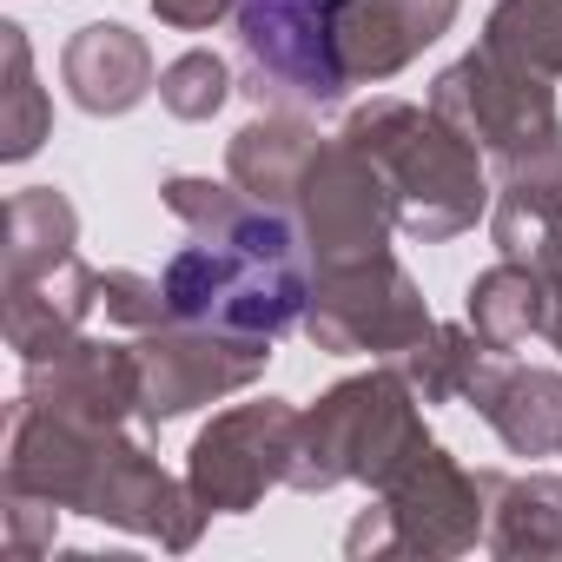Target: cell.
I'll use <instances>...</instances> for the list:
<instances>
[{
    "instance_id": "cell-28",
    "label": "cell",
    "mask_w": 562,
    "mask_h": 562,
    "mask_svg": "<svg viewBox=\"0 0 562 562\" xmlns=\"http://www.w3.org/2000/svg\"><path fill=\"white\" fill-rule=\"evenodd\" d=\"M542 292H549V305H542V338L562 351V271H542Z\"/></svg>"
},
{
    "instance_id": "cell-25",
    "label": "cell",
    "mask_w": 562,
    "mask_h": 562,
    "mask_svg": "<svg viewBox=\"0 0 562 562\" xmlns=\"http://www.w3.org/2000/svg\"><path fill=\"white\" fill-rule=\"evenodd\" d=\"M54 542H60V503L27 496V490H0V549H8V562L54 555Z\"/></svg>"
},
{
    "instance_id": "cell-4",
    "label": "cell",
    "mask_w": 562,
    "mask_h": 562,
    "mask_svg": "<svg viewBox=\"0 0 562 562\" xmlns=\"http://www.w3.org/2000/svg\"><path fill=\"white\" fill-rule=\"evenodd\" d=\"M490 503H483V476L463 470L437 437L371 490V509L345 529V555H424V562H450L470 555L483 542Z\"/></svg>"
},
{
    "instance_id": "cell-29",
    "label": "cell",
    "mask_w": 562,
    "mask_h": 562,
    "mask_svg": "<svg viewBox=\"0 0 562 562\" xmlns=\"http://www.w3.org/2000/svg\"><path fill=\"white\" fill-rule=\"evenodd\" d=\"M536 271H562V205H555V218L542 225V245H536Z\"/></svg>"
},
{
    "instance_id": "cell-23",
    "label": "cell",
    "mask_w": 562,
    "mask_h": 562,
    "mask_svg": "<svg viewBox=\"0 0 562 562\" xmlns=\"http://www.w3.org/2000/svg\"><path fill=\"white\" fill-rule=\"evenodd\" d=\"M483 338L470 331V318L463 325H437L424 345H411L404 358H397V371H404V384L424 397V411L430 404H463V384H470V371L483 364Z\"/></svg>"
},
{
    "instance_id": "cell-7",
    "label": "cell",
    "mask_w": 562,
    "mask_h": 562,
    "mask_svg": "<svg viewBox=\"0 0 562 562\" xmlns=\"http://www.w3.org/2000/svg\"><path fill=\"white\" fill-rule=\"evenodd\" d=\"M325 358H371V364H397L411 345H424L437 331L417 278L378 251L358 265H325L312 278V305L299 325Z\"/></svg>"
},
{
    "instance_id": "cell-2",
    "label": "cell",
    "mask_w": 562,
    "mask_h": 562,
    "mask_svg": "<svg viewBox=\"0 0 562 562\" xmlns=\"http://www.w3.org/2000/svg\"><path fill=\"white\" fill-rule=\"evenodd\" d=\"M424 443H430V430H424V397L404 384L397 364H371V371H358V378H338L331 391H318V404L299 411L285 490H299V496H325V490H338V483L378 490V483L397 476Z\"/></svg>"
},
{
    "instance_id": "cell-17",
    "label": "cell",
    "mask_w": 562,
    "mask_h": 562,
    "mask_svg": "<svg viewBox=\"0 0 562 562\" xmlns=\"http://www.w3.org/2000/svg\"><path fill=\"white\" fill-rule=\"evenodd\" d=\"M483 476V549L503 562H555L562 555V470H476Z\"/></svg>"
},
{
    "instance_id": "cell-13",
    "label": "cell",
    "mask_w": 562,
    "mask_h": 562,
    "mask_svg": "<svg viewBox=\"0 0 562 562\" xmlns=\"http://www.w3.org/2000/svg\"><path fill=\"white\" fill-rule=\"evenodd\" d=\"M463 404L503 437L509 457H562V371L522 364L509 351H483V364L463 384Z\"/></svg>"
},
{
    "instance_id": "cell-12",
    "label": "cell",
    "mask_w": 562,
    "mask_h": 562,
    "mask_svg": "<svg viewBox=\"0 0 562 562\" xmlns=\"http://www.w3.org/2000/svg\"><path fill=\"white\" fill-rule=\"evenodd\" d=\"M21 397L87 430H126L139 417V358L133 345H113V338H74L67 351L27 364Z\"/></svg>"
},
{
    "instance_id": "cell-10",
    "label": "cell",
    "mask_w": 562,
    "mask_h": 562,
    "mask_svg": "<svg viewBox=\"0 0 562 562\" xmlns=\"http://www.w3.org/2000/svg\"><path fill=\"white\" fill-rule=\"evenodd\" d=\"M292 430H299V404L285 397H251L218 411L186 450V483L205 503V516H251L265 490L285 483Z\"/></svg>"
},
{
    "instance_id": "cell-22",
    "label": "cell",
    "mask_w": 562,
    "mask_h": 562,
    "mask_svg": "<svg viewBox=\"0 0 562 562\" xmlns=\"http://www.w3.org/2000/svg\"><path fill=\"white\" fill-rule=\"evenodd\" d=\"M483 47L509 67L562 80V0H496L483 21Z\"/></svg>"
},
{
    "instance_id": "cell-5",
    "label": "cell",
    "mask_w": 562,
    "mask_h": 562,
    "mask_svg": "<svg viewBox=\"0 0 562 562\" xmlns=\"http://www.w3.org/2000/svg\"><path fill=\"white\" fill-rule=\"evenodd\" d=\"M430 113L450 120V126L490 159V179L562 159L555 80H542V74H529V67H509V60L490 54L483 41L430 80Z\"/></svg>"
},
{
    "instance_id": "cell-18",
    "label": "cell",
    "mask_w": 562,
    "mask_h": 562,
    "mask_svg": "<svg viewBox=\"0 0 562 562\" xmlns=\"http://www.w3.org/2000/svg\"><path fill=\"white\" fill-rule=\"evenodd\" d=\"M312 153H318L312 113H251V120L225 139V179H238L258 205H285V212H292Z\"/></svg>"
},
{
    "instance_id": "cell-15",
    "label": "cell",
    "mask_w": 562,
    "mask_h": 562,
    "mask_svg": "<svg viewBox=\"0 0 562 562\" xmlns=\"http://www.w3.org/2000/svg\"><path fill=\"white\" fill-rule=\"evenodd\" d=\"M463 14V0H338V54L351 87H378L404 74L424 47H437Z\"/></svg>"
},
{
    "instance_id": "cell-20",
    "label": "cell",
    "mask_w": 562,
    "mask_h": 562,
    "mask_svg": "<svg viewBox=\"0 0 562 562\" xmlns=\"http://www.w3.org/2000/svg\"><path fill=\"white\" fill-rule=\"evenodd\" d=\"M80 251V212L60 186H27L8 199V245H0V278H27Z\"/></svg>"
},
{
    "instance_id": "cell-9",
    "label": "cell",
    "mask_w": 562,
    "mask_h": 562,
    "mask_svg": "<svg viewBox=\"0 0 562 562\" xmlns=\"http://www.w3.org/2000/svg\"><path fill=\"white\" fill-rule=\"evenodd\" d=\"M74 509L93 516V522H113L126 536H146L172 555H186L199 536H205V503L192 496L186 476H172L139 437L126 430H106L80 470V490H74Z\"/></svg>"
},
{
    "instance_id": "cell-14",
    "label": "cell",
    "mask_w": 562,
    "mask_h": 562,
    "mask_svg": "<svg viewBox=\"0 0 562 562\" xmlns=\"http://www.w3.org/2000/svg\"><path fill=\"white\" fill-rule=\"evenodd\" d=\"M93 312H100V271L80 251L27 278H0V331H8V351L21 364H41L74 338H87Z\"/></svg>"
},
{
    "instance_id": "cell-27",
    "label": "cell",
    "mask_w": 562,
    "mask_h": 562,
    "mask_svg": "<svg viewBox=\"0 0 562 562\" xmlns=\"http://www.w3.org/2000/svg\"><path fill=\"white\" fill-rule=\"evenodd\" d=\"M153 14L166 27H179V34H205V27H218V21L238 14V0H153Z\"/></svg>"
},
{
    "instance_id": "cell-6",
    "label": "cell",
    "mask_w": 562,
    "mask_h": 562,
    "mask_svg": "<svg viewBox=\"0 0 562 562\" xmlns=\"http://www.w3.org/2000/svg\"><path fill=\"white\" fill-rule=\"evenodd\" d=\"M238 93L258 113H331L351 87L338 0H238Z\"/></svg>"
},
{
    "instance_id": "cell-3",
    "label": "cell",
    "mask_w": 562,
    "mask_h": 562,
    "mask_svg": "<svg viewBox=\"0 0 562 562\" xmlns=\"http://www.w3.org/2000/svg\"><path fill=\"white\" fill-rule=\"evenodd\" d=\"M166 278V305L186 325H218L238 338H285L305 325L312 305V251L305 232H271V238H192L172 251Z\"/></svg>"
},
{
    "instance_id": "cell-21",
    "label": "cell",
    "mask_w": 562,
    "mask_h": 562,
    "mask_svg": "<svg viewBox=\"0 0 562 562\" xmlns=\"http://www.w3.org/2000/svg\"><path fill=\"white\" fill-rule=\"evenodd\" d=\"M54 133V100L34 74V47L21 21H0V159L21 166L47 146Z\"/></svg>"
},
{
    "instance_id": "cell-8",
    "label": "cell",
    "mask_w": 562,
    "mask_h": 562,
    "mask_svg": "<svg viewBox=\"0 0 562 562\" xmlns=\"http://www.w3.org/2000/svg\"><path fill=\"white\" fill-rule=\"evenodd\" d=\"M271 345L278 338H238V331L186 325V318H166L159 331H139V345H133V358H139V424L159 430V424L192 417L199 404L251 391L271 364Z\"/></svg>"
},
{
    "instance_id": "cell-11",
    "label": "cell",
    "mask_w": 562,
    "mask_h": 562,
    "mask_svg": "<svg viewBox=\"0 0 562 562\" xmlns=\"http://www.w3.org/2000/svg\"><path fill=\"white\" fill-rule=\"evenodd\" d=\"M292 212H299V232H305V251H312L318 271L325 265L378 258V251H391V232H397L384 179L345 139H318V153H312V166L299 179Z\"/></svg>"
},
{
    "instance_id": "cell-16",
    "label": "cell",
    "mask_w": 562,
    "mask_h": 562,
    "mask_svg": "<svg viewBox=\"0 0 562 562\" xmlns=\"http://www.w3.org/2000/svg\"><path fill=\"white\" fill-rule=\"evenodd\" d=\"M60 80H67V100L93 120H120L146 93H159V67H153L146 34H133L120 21H87L60 47Z\"/></svg>"
},
{
    "instance_id": "cell-24",
    "label": "cell",
    "mask_w": 562,
    "mask_h": 562,
    "mask_svg": "<svg viewBox=\"0 0 562 562\" xmlns=\"http://www.w3.org/2000/svg\"><path fill=\"white\" fill-rule=\"evenodd\" d=\"M232 93H238V80H232V67H225L212 47H192V54H179L172 67H159V106H166L172 120H186V126L212 120Z\"/></svg>"
},
{
    "instance_id": "cell-1",
    "label": "cell",
    "mask_w": 562,
    "mask_h": 562,
    "mask_svg": "<svg viewBox=\"0 0 562 562\" xmlns=\"http://www.w3.org/2000/svg\"><path fill=\"white\" fill-rule=\"evenodd\" d=\"M338 139L371 159V172L391 192V212H397L404 238L443 245V238H463L476 218H490V199H496L490 159L450 120H437L430 106L378 93V100L345 113Z\"/></svg>"
},
{
    "instance_id": "cell-26",
    "label": "cell",
    "mask_w": 562,
    "mask_h": 562,
    "mask_svg": "<svg viewBox=\"0 0 562 562\" xmlns=\"http://www.w3.org/2000/svg\"><path fill=\"white\" fill-rule=\"evenodd\" d=\"M100 312H106V325H126L133 338H139V331H159V325L172 318L166 278H146V271H100Z\"/></svg>"
},
{
    "instance_id": "cell-19",
    "label": "cell",
    "mask_w": 562,
    "mask_h": 562,
    "mask_svg": "<svg viewBox=\"0 0 562 562\" xmlns=\"http://www.w3.org/2000/svg\"><path fill=\"white\" fill-rule=\"evenodd\" d=\"M542 305H549V292H542L536 258H496L463 292V318L490 351H516V345L542 338Z\"/></svg>"
}]
</instances>
